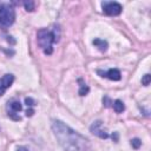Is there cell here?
<instances>
[{
  "label": "cell",
  "instance_id": "cell-12",
  "mask_svg": "<svg viewBox=\"0 0 151 151\" xmlns=\"http://www.w3.org/2000/svg\"><path fill=\"white\" fill-rule=\"evenodd\" d=\"M24 6H25V9H26L27 12H32V11L34 9L35 4H34V1H25V2H24Z\"/></svg>",
  "mask_w": 151,
  "mask_h": 151
},
{
  "label": "cell",
  "instance_id": "cell-4",
  "mask_svg": "<svg viewBox=\"0 0 151 151\" xmlns=\"http://www.w3.org/2000/svg\"><path fill=\"white\" fill-rule=\"evenodd\" d=\"M101 8L106 15H113V17L119 15L123 11L122 5L116 1H104L101 2Z\"/></svg>",
  "mask_w": 151,
  "mask_h": 151
},
{
  "label": "cell",
  "instance_id": "cell-6",
  "mask_svg": "<svg viewBox=\"0 0 151 151\" xmlns=\"http://www.w3.org/2000/svg\"><path fill=\"white\" fill-rule=\"evenodd\" d=\"M101 126H103V122H101V120H96V122H93V124L90 126V131H91L93 134H96L97 137H99V138H101V139H106V138H109V133H107L105 130H103Z\"/></svg>",
  "mask_w": 151,
  "mask_h": 151
},
{
  "label": "cell",
  "instance_id": "cell-17",
  "mask_svg": "<svg viewBox=\"0 0 151 151\" xmlns=\"http://www.w3.org/2000/svg\"><path fill=\"white\" fill-rule=\"evenodd\" d=\"M33 114H34V110H33L32 107L27 109V111H26V116H27V117H32Z\"/></svg>",
  "mask_w": 151,
  "mask_h": 151
},
{
  "label": "cell",
  "instance_id": "cell-9",
  "mask_svg": "<svg viewBox=\"0 0 151 151\" xmlns=\"http://www.w3.org/2000/svg\"><path fill=\"white\" fill-rule=\"evenodd\" d=\"M93 45L96 47H98V50L101 51V52H105L107 50V41L106 40H103V39H98L97 38V39L93 40Z\"/></svg>",
  "mask_w": 151,
  "mask_h": 151
},
{
  "label": "cell",
  "instance_id": "cell-15",
  "mask_svg": "<svg viewBox=\"0 0 151 151\" xmlns=\"http://www.w3.org/2000/svg\"><path fill=\"white\" fill-rule=\"evenodd\" d=\"M103 103H104V105H105L106 107H109V106H111V104H112L113 101H111V99H110L109 97H104V98H103Z\"/></svg>",
  "mask_w": 151,
  "mask_h": 151
},
{
  "label": "cell",
  "instance_id": "cell-10",
  "mask_svg": "<svg viewBox=\"0 0 151 151\" xmlns=\"http://www.w3.org/2000/svg\"><path fill=\"white\" fill-rule=\"evenodd\" d=\"M112 107H113L114 112H117V113H122V112L125 110V105H124V103H123L120 99L114 100V101L112 103Z\"/></svg>",
  "mask_w": 151,
  "mask_h": 151
},
{
  "label": "cell",
  "instance_id": "cell-16",
  "mask_svg": "<svg viewBox=\"0 0 151 151\" xmlns=\"http://www.w3.org/2000/svg\"><path fill=\"white\" fill-rule=\"evenodd\" d=\"M25 103H26V105H27V106H29V107H32V106L35 104V103H34V100H33L31 97L26 98V99H25Z\"/></svg>",
  "mask_w": 151,
  "mask_h": 151
},
{
  "label": "cell",
  "instance_id": "cell-3",
  "mask_svg": "<svg viewBox=\"0 0 151 151\" xmlns=\"http://www.w3.org/2000/svg\"><path fill=\"white\" fill-rule=\"evenodd\" d=\"M15 20V11L14 7L9 4L0 5V28L7 29L13 25Z\"/></svg>",
  "mask_w": 151,
  "mask_h": 151
},
{
  "label": "cell",
  "instance_id": "cell-14",
  "mask_svg": "<svg viewBox=\"0 0 151 151\" xmlns=\"http://www.w3.org/2000/svg\"><path fill=\"white\" fill-rule=\"evenodd\" d=\"M150 81H151V76H150L149 73H146V74L142 78V84H143L144 86H147V85L150 84Z\"/></svg>",
  "mask_w": 151,
  "mask_h": 151
},
{
  "label": "cell",
  "instance_id": "cell-11",
  "mask_svg": "<svg viewBox=\"0 0 151 151\" xmlns=\"http://www.w3.org/2000/svg\"><path fill=\"white\" fill-rule=\"evenodd\" d=\"M79 83H80V87H79V94L80 96H86L87 93H88V91H90V87L81 80V79H79L78 80Z\"/></svg>",
  "mask_w": 151,
  "mask_h": 151
},
{
  "label": "cell",
  "instance_id": "cell-2",
  "mask_svg": "<svg viewBox=\"0 0 151 151\" xmlns=\"http://www.w3.org/2000/svg\"><path fill=\"white\" fill-rule=\"evenodd\" d=\"M59 37H60V32H59V27L58 26H54V28H52V29L41 28L37 33L38 45L42 48L45 54L50 55L53 52L52 44L53 42H58L59 41Z\"/></svg>",
  "mask_w": 151,
  "mask_h": 151
},
{
  "label": "cell",
  "instance_id": "cell-13",
  "mask_svg": "<svg viewBox=\"0 0 151 151\" xmlns=\"http://www.w3.org/2000/svg\"><path fill=\"white\" fill-rule=\"evenodd\" d=\"M140 145H142V140L139 139V138H134V139H132L131 140V146L133 147V149H139L140 147Z\"/></svg>",
  "mask_w": 151,
  "mask_h": 151
},
{
  "label": "cell",
  "instance_id": "cell-5",
  "mask_svg": "<svg viewBox=\"0 0 151 151\" xmlns=\"http://www.w3.org/2000/svg\"><path fill=\"white\" fill-rule=\"evenodd\" d=\"M7 109H8V117H11L12 119L14 120H20V117L17 114L18 112L21 111L22 106L20 104V101L18 100H12V101H8V105H7Z\"/></svg>",
  "mask_w": 151,
  "mask_h": 151
},
{
  "label": "cell",
  "instance_id": "cell-19",
  "mask_svg": "<svg viewBox=\"0 0 151 151\" xmlns=\"http://www.w3.org/2000/svg\"><path fill=\"white\" fill-rule=\"evenodd\" d=\"M15 151H28V149H27V147H25V146H19Z\"/></svg>",
  "mask_w": 151,
  "mask_h": 151
},
{
  "label": "cell",
  "instance_id": "cell-7",
  "mask_svg": "<svg viewBox=\"0 0 151 151\" xmlns=\"http://www.w3.org/2000/svg\"><path fill=\"white\" fill-rule=\"evenodd\" d=\"M14 81V76L13 74H5L1 79H0V96L4 94V92L11 87V85Z\"/></svg>",
  "mask_w": 151,
  "mask_h": 151
},
{
  "label": "cell",
  "instance_id": "cell-1",
  "mask_svg": "<svg viewBox=\"0 0 151 151\" xmlns=\"http://www.w3.org/2000/svg\"><path fill=\"white\" fill-rule=\"evenodd\" d=\"M53 133L65 151H90L91 144L87 138L78 133L61 120H52Z\"/></svg>",
  "mask_w": 151,
  "mask_h": 151
},
{
  "label": "cell",
  "instance_id": "cell-18",
  "mask_svg": "<svg viewBox=\"0 0 151 151\" xmlns=\"http://www.w3.org/2000/svg\"><path fill=\"white\" fill-rule=\"evenodd\" d=\"M111 137H112V139H113V140H114L116 143L118 142V133H117V132H114V133H113V134H112Z\"/></svg>",
  "mask_w": 151,
  "mask_h": 151
},
{
  "label": "cell",
  "instance_id": "cell-8",
  "mask_svg": "<svg viewBox=\"0 0 151 151\" xmlns=\"http://www.w3.org/2000/svg\"><path fill=\"white\" fill-rule=\"evenodd\" d=\"M104 77L109 78L110 80L118 81V80H120L122 74H120V71H119V70H117V68H110L109 71H106V72L104 73Z\"/></svg>",
  "mask_w": 151,
  "mask_h": 151
}]
</instances>
